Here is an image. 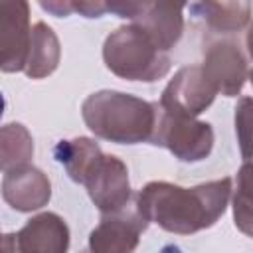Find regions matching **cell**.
<instances>
[{
    "mask_svg": "<svg viewBox=\"0 0 253 253\" xmlns=\"http://www.w3.org/2000/svg\"><path fill=\"white\" fill-rule=\"evenodd\" d=\"M233 192L231 178H219L184 188L170 182H148L134 196L138 213L168 233L190 235L211 227L227 210Z\"/></svg>",
    "mask_w": 253,
    "mask_h": 253,
    "instance_id": "cell-1",
    "label": "cell"
},
{
    "mask_svg": "<svg viewBox=\"0 0 253 253\" xmlns=\"http://www.w3.org/2000/svg\"><path fill=\"white\" fill-rule=\"evenodd\" d=\"M81 117L87 128L103 140L140 144L152 140L158 121V103L123 91L103 89L87 95L81 105Z\"/></svg>",
    "mask_w": 253,
    "mask_h": 253,
    "instance_id": "cell-2",
    "label": "cell"
},
{
    "mask_svg": "<svg viewBox=\"0 0 253 253\" xmlns=\"http://www.w3.org/2000/svg\"><path fill=\"white\" fill-rule=\"evenodd\" d=\"M103 61L117 77L142 83H154L166 77L172 67L170 55L134 24L121 26L105 38Z\"/></svg>",
    "mask_w": 253,
    "mask_h": 253,
    "instance_id": "cell-3",
    "label": "cell"
},
{
    "mask_svg": "<svg viewBox=\"0 0 253 253\" xmlns=\"http://www.w3.org/2000/svg\"><path fill=\"white\" fill-rule=\"evenodd\" d=\"M215 134L210 123L166 113L158 105V121L150 144L164 146L180 162H200L210 156Z\"/></svg>",
    "mask_w": 253,
    "mask_h": 253,
    "instance_id": "cell-4",
    "label": "cell"
},
{
    "mask_svg": "<svg viewBox=\"0 0 253 253\" xmlns=\"http://www.w3.org/2000/svg\"><path fill=\"white\" fill-rule=\"evenodd\" d=\"M184 4L170 2H107V10L144 30L150 40L168 53L184 32Z\"/></svg>",
    "mask_w": 253,
    "mask_h": 253,
    "instance_id": "cell-5",
    "label": "cell"
},
{
    "mask_svg": "<svg viewBox=\"0 0 253 253\" xmlns=\"http://www.w3.org/2000/svg\"><path fill=\"white\" fill-rule=\"evenodd\" d=\"M81 184L87 188L91 202L103 215L117 213L134 200L128 180V168L121 158L113 154L103 152L91 164Z\"/></svg>",
    "mask_w": 253,
    "mask_h": 253,
    "instance_id": "cell-6",
    "label": "cell"
},
{
    "mask_svg": "<svg viewBox=\"0 0 253 253\" xmlns=\"http://www.w3.org/2000/svg\"><path fill=\"white\" fill-rule=\"evenodd\" d=\"M217 91L204 75L202 65H184L164 87L158 105L172 115L196 119L215 99Z\"/></svg>",
    "mask_w": 253,
    "mask_h": 253,
    "instance_id": "cell-7",
    "label": "cell"
},
{
    "mask_svg": "<svg viewBox=\"0 0 253 253\" xmlns=\"http://www.w3.org/2000/svg\"><path fill=\"white\" fill-rule=\"evenodd\" d=\"M146 227L148 221L138 213L132 200L125 210L101 215L89 233L87 249L91 253H132Z\"/></svg>",
    "mask_w": 253,
    "mask_h": 253,
    "instance_id": "cell-8",
    "label": "cell"
},
{
    "mask_svg": "<svg viewBox=\"0 0 253 253\" xmlns=\"http://www.w3.org/2000/svg\"><path fill=\"white\" fill-rule=\"evenodd\" d=\"M204 75L223 97H237L249 79L247 59L233 40H213L204 47Z\"/></svg>",
    "mask_w": 253,
    "mask_h": 253,
    "instance_id": "cell-9",
    "label": "cell"
},
{
    "mask_svg": "<svg viewBox=\"0 0 253 253\" xmlns=\"http://www.w3.org/2000/svg\"><path fill=\"white\" fill-rule=\"evenodd\" d=\"M32 43L30 6L24 0H8L0 4V49L4 73L24 71Z\"/></svg>",
    "mask_w": 253,
    "mask_h": 253,
    "instance_id": "cell-10",
    "label": "cell"
},
{
    "mask_svg": "<svg viewBox=\"0 0 253 253\" xmlns=\"http://www.w3.org/2000/svg\"><path fill=\"white\" fill-rule=\"evenodd\" d=\"M2 198L16 211H36L47 206L51 198V182L40 168L24 164L4 172Z\"/></svg>",
    "mask_w": 253,
    "mask_h": 253,
    "instance_id": "cell-11",
    "label": "cell"
},
{
    "mask_svg": "<svg viewBox=\"0 0 253 253\" xmlns=\"http://www.w3.org/2000/svg\"><path fill=\"white\" fill-rule=\"evenodd\" d=\"M14 243L20 253H67L69 227L59 213L42 211L14 233Z\"/></svg>",
    "mask_w": 253,
    "mask_h": 253,
    "instance_id": "cell-12",
    "label": "cell"
},
{
    "mask_svg": "<svg viewBox=\"0 0 253 253\" xmlns=\"http://www.w3.org/2000/svg\"><path fill=\"white\" fill-rule=\"evenodd\" d=\"M59 59L61 45L55 32L45 22H36L32 26V43L24 73L30 79H43L57 69Z\"/></svg>",
    "mask_w": 253,
    "mask_h": 253,
    "instance_id": "cell-13",
    "label": "cell"
},
{
    "mask_svg": "<svg viewBox=\"0 0 253 253\" xmlns=\"http://www.w3.org/2000/svg\"><path fill=\"white\" fill-rule=\"evenodd\" d=\"M188 10L194 18L204 20L208 28L221 34H233L249 24L253 8L249 2H194Z\"/></svg>",
    "mask_w": 253,
    "mask_h": 253,
    "instance_id": "cell-14",
    "label": "cell"
},
{
    "mask_svg": "<svg viewBox=\"0 0 253 253\" xmlns=\"http://www.w3.org/2000/svg\"><path fill=\"white\" fill-rule=\"evenodd\" d=\"M53 154H55V160L59 164H63L67 176L73 182L81 184L83 176L87 174L91 164L103 154V150L93 138L77 136L71 140H59Z\"/></svg>",
    "mask_w": 253,
    "mask_h": 253,
    "instance_id": "cell-15",
    "label": "cell"
},
{
    "mask_svg": "<svg viewBox=\"0 0 253 253\" xmlns=\"http://www.w3.org/2000/svg\"><path fill=\"white\" fill-rule=\"evenodd\" d=\"M32 156H34V140H32L30 130L20 123H6L0 128V168L2 172L30 164Z\"/></svg>",
    "mask_w": 253,
    "mask_h": 253,
    "instance_id": "cell-16",
    "label": "cell"
},
{
    "mask_svg": "<svg viewBox=\"0 0 253 253\" xmlns=\"http://www.w3.org/2000/svg\"><path fill=\"white\" fill-rule=\"evenodd\" d=\"M231 208L235 227L241 233L253 237V162H243L235 174Z\"/></svg>",
    "mask_w": 253,
    "mask_h": 253,
    "instance_id": "cell-17",
    "label": "cell"
},
{
    "mask_svg": "<svg viewBox=\"0 0 253 253\" xmlns=\"http://www.w3.org/2000/svg\"><path fill=\"white\" fill-rule=\"evenodd\" d=\"M235 136L243 162H253V97H241L233 109Z\"/></svg>",
    "mask_w": 253,
    "mask_h": 253,
    "instance_id": "cell-18",
    "label": "cell"
},
{
    "mask_svg": "<svg viewBox=\"0 0 253 253\" xmlns=\"http://www.w3.org/2000/svg\"><path fill=\"white\" fill-rule=\"evenodd\" d=\"M73 12H79L85 18H101L107 10V2H73Z\"/></svg>",
    "mask_w": 253,
    "mask_h": 253,
    "instance_id": "cell-19",
    "label": "cell"
},
{
    "mask_svg": "<svg viewBox=\"0 0 253 253\" xmlns=\"http://www.w3.org/2000/svg\"><path fill=\"white\" fill-rule=\"evenodd\" d=\"M40 6L43 10H47L49 14L57 16V18L69 16L73 12V2H61V0H57V2H40Z\"/></svg>",
    "mask_w": 253,
    "mask_h": 253,
    "instance_id": "cell-20",
    "label": "cell"
},
{
    "mask_svg": "<svg viewBox=\"0 0 253 253\" xmlns=\"http://www.w3.org/2000/svg\"><path fill=\"white\" fill-rule=\"evenodd\" d=\"M2 253H20L16 249V243H14V233H4L2 235Z\"/></svg>",
    "mask_w": 253,
    "mask_h": 253,
    "instance_id": "cell-21",
    "label": "cell"
},
{
    "mask_svg": "<svg viewBox=\"0 0 253 253\" xmlns=\"http://www.w3.org/2000/svg\"><path fill=\"white\" fill-rule=\"evenodd\" d=\"M245 43H247V53H249V57H251V61H253V24H251L249 30H247Z\"/></svg>",
    "mask_w": 253,
    "mask_h": 253,
    "instance_id": "cell-22",
    "label": "cell"
},
{
    "mask_svg": "<svg viewBox=\"0 0 253 253\" xmlns=\"http://www.w3.org/2000/svg\"><path fill=\"white\" fill-rule=\"evenodd\" d=\"M249 79H251V83H253V69H249Z\"/></svg>",
    "mask_w": 253,
    "mask_h": 253,
    "instance_id": "cell-23",
    "label": "cell"
},
{
    "mask_svg": "<svg viewBox=\"0 0 253 253\" xmlns=\"http://www.w3.org/2000/svg\"><path fill=\"white\" fill-rule=\"evenodd\" d=\"M79 253H91V251H89V249H83V251H79Z\"/></svg>",
    "mask_w": 253,
    "mask_h": 253,
    "instance_id": "cell-24",
    "label": "cell"
}]
</instances>
